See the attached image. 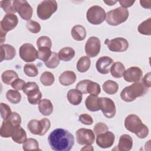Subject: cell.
I'll return each mask as SVG.
<instances>
[{
    "label": "cell",
    "instance_id": "obj_1",
    "mask_svg": "<svg viewBox=\"0 0 151 151\" xmlns=\"http://www.w3.org/2000/svg\"><path fill=\"white\" fill-rule=\"evenodd\" d=\"M48 142L53 150L69 151L74 144V137L68 130L57 128L50 133Z\"/></svg>",
    "mask_w": 151,
    "mask_h": 151
},
{
    "label": "cell",
    "instance_id": "obj_2",
    "mask_svg": "<svg viewBox=\"0 0 151 151\" xmlns=\"http://www.w3.org/2000/svg\"><path fill=\"white\" fill-rule=\"evenodd\" d=\"M125 128L134 133L139 138L145 139L149 134V129L143 123L140 117L134 114L128 115L124 120Z\"/></svg>",
    "mask_w": 151,
    "mask_h": 151
},
{
    "label": "cell",
    "instance_id": "obj_3",
    "mask_svg": "<svg viewBox=\"0 0 151 151\" xmlns=\"http://www.w3.org/2000/svg\"><path fill=\"white\" fill-rule=\"evenodd\" d=\"M148 88L140 82H136L124 87L120 93L121 99L126 102H132L137 97L143 96Z\"/></svg>",
    "mask_w": 151,
    "mask_h": 151
},
{
    "label": "cell",
    "instance_id": "obj_4",
    "mask_svg": "<svg viewBox=\"0 0 151 151\" xmlns=\"http://www.w3.org/2000/svg\"><path fill=\"white\" fill-rule=\"evenodd\" d=\"M129 15V11L122 6L116 8L106 13V21L111 26H117L124 22Z\"/></svg>",
    "mask_w": 151,
    "mask_h": 151
},
{
    "label": "cell",
    "instance_id": "obj_5",
    "mask_svg": "<svg viewBox=\"0 0 151 151\" xmlns=\"http://www.w3.org/2000/svg\"><path fill=\"white\" fill-rule=\"evenodd\" d=\"M58 8L57 2L54 0H45L40 2L37 8L38 17L42 20L49 19L56 12Z\"/></svg>",
    "mask_w": 151,
    "mask_h": 151
},
{
    "label": "cell",
    "instance_id": "obj_6",
    "mask_svg": "<svg viewBox=\"0 0 151 151\" xmlns=\"http://www.w3.org/2000/svg\"><path fill=\"white\" fill-rule=\"evenodd\" d=\"M51 123L47 118H43L40 120H31L27 124V128L31 134L43 136L50 129Z\"/></svg>",
    "mask_w": 151,
    "mask_h": 151
},
{
    "label": "cell",
    "instance_id": "obj_7",
    "mask_svg": "<svg viewBox=\"0 0 151 151\" xmlns=\"http://www.w3.org/2000/svg\"><path fill=\"white\" fill-rule=\"evenodd\" d=\"M106 16L105 11L99 5H94L89 8L86 14L87 21L93 25L101 24L106 19Z\"/></svg>",
    "mask_w": 151,
    "mask_h": 151
},
{
    "label": "cell",
    "instance_id": "obj_8",
    "mask_svg": "<svg viewBox=\"0 0 151 151\" xmlns=\"http://www.w3.org/2000/svg\"><path fill=\"white\" fill-rule=\"evenodd\" d=\"M13 5L16 12L25 21H29L32 17L33 10L31 6L25 0H14Z\"/></svg>",
    "mask_w": 151,
    "mask_h": 151
},
{
    "label": "cell",
    "instance_id": "obj_9",
    "mask_svg": "<svg viewBox=\"0 0 151 151\" xmlns=\"http://www.w3.org/2000/svg\"><path fill=\"white\" fill-rule=\"evenodd\" d=\"M95 140L94 132L88 129L80 128L76 132V141L80 145H91Z\"/></svg>",
    "mask_w": 151,
    "mask_h": 151
},
{
    "label": "cell",
    "instance_id": "obj_10",
    "mask_svg": "<svg viewBox=\"0 0 151 151\" xmlns=\"http://www.w3.org/2000/svg\"><path fill=\"white\" fill-rule=\"evenodd\" d=\"M37 52L34 46L29 43L22 44L19 50V57L27 63L34 61L37 58Z\"/></svg>",
    "mask_w": 151,
    "mask_h": 151
},
{
    "label": "cell",
    "instance_id": "obj_11",
    "mask_svg": "<svg viewBox=\"0 0 151 151\" xmlns=\"http://www.w3.org/2000/svg\"><path fill=\"white\" fill-rule=\"evenodd\" d=\"M105 44L109 50L113 52H124L129 47V42L126 39L122 37H116L110 40L106 39Z\"/></svg>",
    "mask_w": 151,
    "mask_h": 151
},
{
    "label": "cell",
    "instance_id": "obj_12",
    "mask_svg": "<svg viewBox=\"0 0 151 151\" xmlns=\"http://www.w3.org/2000/svg\"><path fill=\"white\" fill-rule=\"evenodd\" d=\"M100 108L103 115L108 118H113L116 113V108L114 102L108 97H100Z\"/></svg>",
    "mask_w": 151,
    "mask_h": 151
},
{
    "label": "cell",
    "instance_id": "obj_13",
    "mask_svg": "<svg viewBox=\"0 0 151 151\" xmlns=\"http://www.w3.org/2000/svg\"><path fill=\"white\" fill-rule=\"evenodd\" d=\"M101 48V42L97 37H90L85 45V51L88 57H96L100 52Z\"/></svg>",
    "mask_w": 151,
    "mask_h": 151
},
{
    "label": "cell",
    "instance_id": "obj_14",
    "mask_svg": "<svg viewBox=\"0 0 151 151\" xmlns=\"http://www.w3.org/2000/svg\"><path fill=\"white\" fill-rule=\"evenodd\" d=\"M96 143L101 148L106 149L112 146L115 140V136L110 131L99 134L96 136Z\"/></svg>",
    "mask_w": 151,
    "mask_h": 151
},
{
    "label": "cell",
    "instance_id": "obj_15",
    "mask_svg": "<svg viewBox=\"0 0 151 151\" xmlns=\"http://www.w3.org/2000/svg\"><path fill=\"white\" fill-rule=\"evenodd\" d=\"M18 23V19L15 14H6L0 22V28L1 29L7 32L14 29Z\"/></svg>",
    "mask_w": 151,
    "mask_h": 151
},
{
    "label": "cell",
    "instance_id": "obj_16",
    "mask_svg": "<svg viewBox=\"0 0 151 151\" xmlns=\"http://www.w3.org/2000/svg\"><path fill=\"white\" fill-rule=\"evenodd\" d=\"M143 77V71L138 67H131L125 70L123 77L126 81L129 83L139 82Z\"/></svg>",
    "mask_w": 151,
    "mask_h": 151
},
{
    "label": "cell",
    "instance_id": "obj_17",
    "mask_svg": "<svg viewBox=\"0 0 151 151\" xmlns=\"http://www.w3.org/2000/svg\"><path fill=\"white\" fill-rule=\"evenodd\" d=\"M113 64L112 58L108 56H102L100 57L96 63V67L99 73L102 74H107L110 72V69Z\"/></svg>",
    "mask_w": 151,
    "mask_h": 151
},
{
    "label": "cell",
    "instance_id": "obj_18",
    "mask_svg": "<svg viewBox=\"0 0 151 151\" xmlns=\"http://www.w3.org/2000/svg\"><path fill=\"white\" fill-rule=\"evenodd\" d=\"M1 62L3 60H11L16 55L15 48L9 44L1 45Z\"/></svg>",
    "mask_w": 151,
    "mask_h": 151
},
{
    "label": "cell",
    "instance_id": "obj_19",
    "mask_svg": "<svg viewBox=\"0 0 151 151\" xmlns=\"http://www.w3.org/2000/svg\"><path fill=\"white\" fill-rule=\"evenodd\" d=\"M17 127V126H15L9 120L6 119L4 120L0 130L1 136L4 138H8L11 137Z\"/></svg>",
    "mask_w": 151,
    "mask_h": 151
},
{
    "label": "cell",
    "instance_id": "obj_20",
    "mask_svg": "<svg viewBox=\"0 0 151 151\" xmlns=\"http://www.w3.org/2000/svg\"><path fill=\"white\" fill-rule=\"evenodd\" d=\"M77 77L74 72L70 70L65 71L59 76V82L64 86H68L75 83Z\"/></svg>",
    "mask_w": 151,
    "mask_h": 151
},
{
    "label": "cell",
    "instance_id": "obj_21",
    "mask_svg": "<svg viewBox=\"0 0 151 151\" xmlns=\"http://www.w3.org/2000/svg\"><path fill=\"white\" fill-rule=\"evenodd\" d=\"M118 150L121 151L130 150L133 147V139L132 137L127 134L120 136L118 144Z\"/></svg>",
    "mask_w": 151,
    "mask_h": 151
},
{
    "label": "cell",
    "instance_id": "obj_22",
    "mask_svg": "<svg viewBox=\"0 0 151 151\" xmlns=\"http://www.w3.org/2000/svg\"><path fill=\"white\" fill-rule=\"evenodd\" d=\"M100 99L97 96L90 95L85 101L86 107L88 110L90 111H97L100 110Z\"/></svg>",
    "mask_w": 151,
    "mask_h": 151
},
{
    "label": "cell",
    "instance_id": "obj_23",
    "mask_svg": "<svg viewBox=\"0 0 151 151\" xmlns=\"http://www.w3.org/2000/svg\"><path fill=\"white\" fill-rule=\"evenodd\" d=\"M53 109V105L49 99H44L38 103V110L43 116H50L52 113Z\"/></svg>",
    "mask_w": 151,
    "mask_h": 151
},
{
    "label": "cell",
    "instance_id": "obj_24",
    "mask_svg": "<svg viewBox=\"0 0 151 151\" xmlns=\"http://www.w3.org/2000/svg\"><path fill=\"white\" fill-rule=\"evenodd\" d=\"M71 35L74 40L78 41H83L87 35L86 28L81 25H76L71 29Z\"/></svg>",
    "mask_w": 151,
    "mask_h": 151
},
{
    "label": "cell",
    "instance_id": "obj_25",
    "mask_svg": "<svg viewBox=\"0 0 151 151\" xmlns=\"http://www.w3.org/2000/svg\"><path fill=\"white\" fill-rule=\"evenodd\" d=\"M67 97L70 104L74 106H77L81 103L83 96L82 93L80 91L77 89L73 88L68 91Z\"/></svg>",
    "mask_w": 151,
    "mask_h": 151
},
{
    "label": "cell",
    "instance_id": "obj_26",
    "mask_svg": "<svg viewBox=\"0 0 151 151\" xmlns=\"http://www.w3.org/2000/svg\"><path fill=\"white\" fill-rule=\"evenodd\" d=\"M125 70L124 65L123 63L119 61L114 63L110 69L111 76L116 78H122L123 76Z\"/></svg>",
    "mask_w": 151,
    "mask_h": 151
},
{
    "label": "cell",
    "instance_id": "obj_27",
    "mask_svg": "<svg viewBox=\"0 0 151 151\" xmlns=\"http://www.w3.org/2000/svg\"><path fill=\"white\" fill-rule=\"evenodd\" d=\"M60 60L64 61H69L71 60L75 55L74 50L70 47H66L61 48L58 52Z\"/></svg>",
    "mask_w": 151,
    "mask_h": 151
},
{
    "label": "cell",
    "instance_id": "obj_28",
    "mask_svg": "<svg viewBox=\"0 0 151 151\" xmlns=\"http://www.w3.org/2000/svg\"><path fill=\"white\" fill-rule=\"evenodd\" d=\"M11 137L15 143L22 144L27 140V133L24 129L21 126H18L14 130Z\"/></svg>",
    "mask_w": 151,
    "mask_h": 151
},
{
    "label": "cell",
    "instance_id": "obj_29",
    "mask_svg": "<svg viewBox=\"0 0 151 151\" xmlns=\"http://www.w3.org/2000/svg\"><path fill=\"white\" fill-rule=\"evenodd\" d=\"M103 91L110 95L115 94L119 90L118 84L113 80H109L106 81L102 86Z\"/></svg>",
    "mask_w": 151,
    "mask_h": 151
},
{
    "label": "cell",
    "instance_id": "obj_30",
    "mask_svg": "<svg viewBox=\"0 0 151 151\" xmlns=\"http://www.w3.org/2000/svg\"><path fill=\"white\" fill-rule=\"evenodd\" d=\"M91 61L88 57L83 56L79 58L77 63V70L80 73L86 72L90 67Z\"/></svg>",
    "mask_w": 151,
    "mask_h": 151
},
{
    "label": "cell",
    "instance_id": "obj_31",
    "mask_svg": "<svg viewBox=\"0 0 151 151\" xmlns=\"http://www.w3.org/2000/svg\"><path fill=\"white\" fill-rule=\"evenodd\" d=\"M18 78V74L14 70H8L2 73L1 79L2 82L6 85H11L12 83Z\"/></svg>",
    "mask_w": 151,
    "mask_h": 151
},
{
    "label": "cell",
    "instance_id": "obj_32",
    "mask_svg": "<svg viewBox=\"0 0 151 151\" xmlns=\"http://www.w3.org/2000/svg\"><path fill=\"white\" fill-rule=\"evenodd\" d=\"M138 31L141 34L145 35H151V18L144 21L139 24L137 28Z\"/></svg>",
    "mask_w": 151,
    "mask_h": 151
},
{
    "label": "cell",
    "instance_id": "obj_33",
    "mask_svg": "<svg viewBox=\"0 0 151 151\" xmlns=\"http://www.w3.org/2000/svg\"><path fill=\"white\" fill-rule=\"evenodd\" d=\"M41 83L44 86H51L55 81L54 74L50 71H45L41 74L40 78Z\"/></svg>",
    "mask_w": 151,
    "mask_h": 151
},
{
    "label": "cell",
    "instance_id": "obj_34",
    "mask_svg": "<svg viewBox=\"0 0 151 151\" xmlns=\"http://www.w3.org/2000/svg\"><path fill=\"white\" fill-rule=\"evenodd\" d=\"M28 101L32 105L37 104L41 100L42 97V93L40 90H35L32 91L27 94Z\"/></svg>",
    "mask_w": 151,
    "mask_h": 151
},
{
    "label": "cell",
    "instance_id": "obj_35",
    "mask_svg": "<svg viewBox=\"0 0 151 151\" xmlns=\"http://www.w3.org/2000/svg\"><path fill=\"white\" fill-rule=\"evenodd\" d=\"M22 149L25 151L29 150H38L39 149V145L37 140L33 138H28L23 143Z\"/></svg>",
    "mask_w": 151,
    "mask_h": 151
},
{
    "label": "cell",
    "instance_id": "obj_36",
    "mask_svg": "<svg viewBox=\"0 0 151 151\" xmlns=\"http://www.w3.org/2000/svg\"><path fill=\"white\" fill-rule=\"evenodd\" d=\"M6 98L10 103L18 104L21 100V95L17 90H9L6 93Z\"/></svg>",
    "mask_w": 151,
    "mask_h": 151
},
{
    "label": "cell",
    "instance_id": "obj_37",
    "mask_svg": "<svg viewBox=\"0 0 151 151\" xmlns=\"http://www.w3.org/2000/svg\"><path fill=\"white\" fill-rule=\"evenodd\" d=\"M60 60L58 54L54 51H52L50 57L44 64L45 66L49 68H55L59 65Z\"/></svg>",
    "mask_w": 151,
    "mask_h": 151
},
{
    "label": "cell",
    "instance_id": "obj_38",
    "mask_svg": "<svg viewBox=\"0 0 151 151\" xmlns=\"http://www.w3.org/2000/svg\"><path fill=\"white\" fill-rule=\"evenodd\" d=\"M50 49L51 48L47 47L38 48V51L37 52V58L44 61V63L46 62L49 59L52 54V51Z\"/></svg>",
    "mask_w": 151,
    "mask_h": 151
},
{
    "label": "cell",
    "instance_id": "obj_39",
    "mask_svg": "<svg viewBox=\"0 0 151 151\" xmlns=\"http://www.w3.org/2000/svg\"><path fill=\"white\" fill-rule=\"evenodd\" d=\"M24 71L27 76L30 77H36L38 74V70L34 64H25L24 66Z\"/></svg>",
    "mask_w": 151,
    "mask_h": 151
},
{
    "label": "cell",
    "instance_id": "obj_40",
    "mask_svg": "<svg viewBox=\"0 0 151 151\" xmlns=\"http://www.w3.org/2000/svg\"><path fill=\"white\" fill-rule=\"evenodd\" d=\"M37 46L38 48H41L42 47L51 48L52 47V42L48 37L41 36L37 40Z\"/></svg>",
    "mask_w": 151,
    "mask_h": 151
},
{
    "label": "cell",
    "instance_id": "obj_41",
    "mask_svg": "<svg viewBox=\"0 0 151 151\" xmlns=\"http://www.w3.org/2000/svg\"><path fill=\"white\" fill-rule=\"evenodd\" d=\"M87 91L91 95L98 96L101 92V88L98 83L91 81L87 85Z\"/></svg>",
    "mask_w": 151,
    "mask_h": 151
},
{
    "label": "cell",
    "instance_id": "obj_42",
    "mask_svg": "<svg viewBox=\"0 0 151 151\" xmlns=\"http://www.w3.org/2000/svg\"><path fill=\"white\" fill-rule=\"evenodd\" d=\"M1 6L6 14H15L16 12L13 5V1H1Z\"/></svg>",
    "mask_w": 151,
    "mask_h": 151
},
{
    "label": "cell",
    "instance_id": "obj_43",
    "mask_svg": "<svg viewBox=\"0 0 151 151\" xmlns=\"http://www.w3.org/2000/svg\"><path fill=\"white\" fill-rule=\"evenodd\" d=\"M26 27L27 29L33 34L38 33L41 31L40 24L35 21L29 20L26 24Z\"/></svg>",
    "mask_w": 151,
    "mask_h": 151
},
{
    "label": "cell",
    "instance_id": "obj_44",
    "mask_svg": "<svg viewBox=\"0 0 151 151\" xmlns=\"http://www.w3.org/2000/svg\"><path fill=\"white\" fill-rule=\"evenodd\" d=\"M12 113L10 107L4 103H1V115L4 120L9 118Z\"/></svg>",
    "mask_w": 151,
    "mask_h": 151
},
{
    "label": "cell",
    "instance_id": "obj_45",
    "mask_svg": "<svg viewBox=\"0 0 151 151\" xmlns=\"http://www.w3.org/2000/svg\"><path fill=\"white\" fill-rule=\"evenodd\" d=\"M38 89H39V86L35 82L30 81V82L26 83L24 85L22 90L27 95L29 92L35 90H38Z\"/></svg>",
    "mask_w": 151,
    "mask_h": 151
},
{
    "label": "cell",
    "instance_id": "obj_46",
    "mask_svg": "<svg viewBox=\"0 0 151 151\" xmlns=\"http://www.w3.org/2000/svg\"><path fill=\"white\" fill-rule=\"evenodd\" d=\"M93 130L94 134L97 136L99 134L106 132L107 131L109 130V128L105 123L99 122L95 124V126L93 127Z\"/></svg>",
    "mask_w": 151,
    "mask_h": 151
},
{
    "label": "cell",
    "instance_id": "obj_47",
    "mask_svg": "<svg viewBox=\"0 0 151 151\" xmlns=\"http://www.w3.org/2000/svg\"><path fill=\"white\" fill-rule=\"evenodd\" d=\"M90 80H83L79 81L76 86V89L80 91L82 94H87V87L88 84L91 81Z\"/></svg>",
    "mask_w": 151,
    "mask_h": 151
},
{
    "label": "cell",
    "instance_id": "obj_48",
    "mask_svg": "<svg viewBox=\"0 0 151 151\" xmlns=\"http://www.w3.org/2000/svg\"><path fill=\"white\" fill-rule=\"evenodd\" d=\"M78 120L83 124L91 125L93 123V118L91 116L87 114H82L79 116Z\"/></svg>",
    "mask_w": 151,
    "mask_h": 151
},
{
    "label": "cell",
    "instance_id": "obj_49",
    "mask_svg": "<svg viewBox=\"0 0 151 151\" xmlns=\"http://www.w3.org/2000/svg\"><path fill=\"white\" fill-rule=\"evenodd\" d=\"M15 126H20L21 123V117L20 115L17 112H12L11 116L8 119Z\"/></svg>",
    "mask_w": 151,
    "mask_h": 151
},
{
    "label": "cell",
    "instance_id": "obj_50",
    "mask_svg": "<svg viewBox=\"0 0 151 151\" xmlns=\"http://www.w3.org/2000/svg\"><path fill=\"white\" fill-rule=\"evenodd\" d=\"M25 83H26L24 80L18 78L12 83L11 86L14 90H17V91H19V90H21L22 89V87H23Z\"/></svg>",
    "mask_w": 151,
    "mask_h": 151
},
{
    "label": "cell",
    "instance_id": "obj_51",
    "mask_svg": "<svg viewBox=\"0 0 151 151\" xmlns=\"http://www.w3.org/2000/svg\"><path fill=\"white\" fill-rule=\"evenodd\" d=\"M150 72L147 73L146 74L143 79H142V84L144 85V86L147 88H150L151 86V83H150Z\"/></svg>",
    "mask_w": 151,
    "mask_h": 151
},
{
    "label": "cell",
    "instance_id": "obj_52",
    "mask_svg": "<svg viewBox=\"0 0 151 151\" xmlns=\"http://www.w3.org/2000/svg\"><path fill=\"white\" fill-rule=\"evenodd\" d=\"M119 4L122 6V7L124 8H127L129 7H130L133 5V4L135 2V1H127V0H122L119 1Z\"/></svg>",
    "mask_w": 151,
    "mask_h": 151
},
{
    "label": "cell",
    "instance_id": "obj_53",
    "mask_svg": "<svg viewBox=\"0 0 151 151\" xmlns=\"http://www.w3.org/2000/svg\"><path fill=\"white\" fill-rule=\"evenodd\" d=\"M140 4L141 6L147 8V9H150V5H151V1L150 0H147V1H140Z\"/></svg>",
    "mask_w": 151,
    "mask_h": 151
},
{
    "label": "cell",
    "instance_id": "obj_54",
    "mask_svg": "<svg viewBox=\"0 0 151 151\" xmlns=\"http://www.w3.org/2000/svg\"><path fill=\"white\" fill-rule=\"evenodd\" d=\"M6 32H4L2 29L0 31V39H1V44L2 45L4 42L5 41V36H6Z\"/></svg>",
    "mask_w": 151,
    "mask_h": 151
},
{
    "label": "cell",
    "instance_id": "obj_55",
    "mask_svg": "<svg viewBox=\"0 0 151 151\" xmlns=\"http://www.w3.org/2000/svg\"><path fill=\"white\" fill-rule=\"evenodd\" d=\"M103 2L104 3L106 4L107 5H109V6L114 5L117 2V1H103Z\"/></svg>",
    "mask_w": 151,
    "mask_h": 151
},
{
    "label": "cell",
    "instance_id": "obj_56",
    "mask_svg": "<svg viewBox=\"0 0 151 151\" xmlns=\"http://www.w3.org/2000/svg\"><path fill=\"white\" fill-rule=\"evenodd\" d=\"M81 150H93V147H92L91 145H86L85 147H83L81 149Z\"/></svg>",
    "mask_w": 151,
    "mask_h": 151
}]
</instances>
